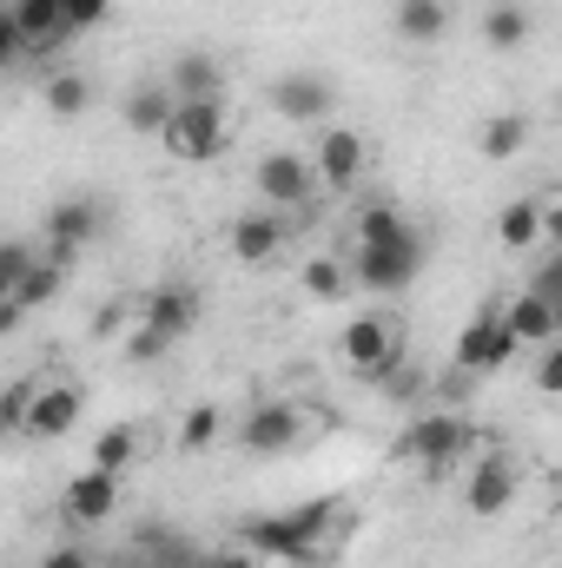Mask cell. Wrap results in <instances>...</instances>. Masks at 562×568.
I'll list each match as a JSON object with an SVG mask.
<instances>
[{
  "label": "cell",
  "instance_id": "obj_1",
  "mask_svg": "<svg viewBox=\"0 0 562 568\" xmlns=\"http://www.w3.org/2000/svg\"><path fill=\"white\" fill-rule=\"evenodd\" d=\"M331 503H298V509H284V516H252L239 536H245V549L252 556H279V562H318V542H324V529H331Z\"/></svg>",
  "mask_w": 562,
  "mask_h": 568
},
{
  "label": "cell",
  "instance_id": "obj_2",
  "mask_svg": "<svg viewBox=\"0 0 562 568\" xmlns=\"http://www.w3.org/2000/svg\"><path fill=\"white\" fill-rule=\"evenodd\" d=\"M232 140V126H225V106L219 100H179V113H172V126H165V152L172 159H185V165H205V159H219Z\"/></svg>",
  "mask_w": 562,
  "mask_h": 568
},
{
  "label": "cell",
  "instance_id": "obj_3",
  "mask_svg": "<svg viewBox=\"0 0 562 568\" xmlns=\"http://www.w3.org/2000/svg\"><path fill=\"white\" fill-rule=\"evenodd\" d=\"M516 351H523V337L510 331V317H503V311H476V317L456 331V371H470V377L503 371Z\"/></svg>",
  "mask_w": 562,
  "mask_h": 568
},
{
  "label": "cell",
  "instance_id": "obj_4",
  "mask_svg": "<svg viewBox=\"0 0 562 568\" xmlns=\"http://www.w3.org/2000/svg\"><path fill=\"white\" fill-rule=\"evenodd\" d=\"M338 351H344V364L358 371V377H391V364H398V317H378V311H364V317H351L344 324V337H338Z\"/></svg>",
  "mask_w": 562,
  "mask_h": 568
},
{
  "label": "cell",
  "instance_id": "obj_5",
  "mask_svg": "<svg viewBox=\"0 0 562 568\" xmlns=\"http://www.w3.org/2000/svg\"><path fill=\"white\" fill-rule=\"evenodd\" d=\"M470 443H476V429L463 424L456 410H430V417H418V424L404 429V456H411V463H423V469L456 463Z\"/></svg>",
  "mask_w": 562,
  "mask_h": 568
},
{
  "label": "cell",
  "instance_id": "obj_6",
  "mask_svg": "<svg viewBox=\"0 0 562 568\" xmlns=\"http://www.w3.org/2000/svg\"><path fill=\"white\" fill-rule=\"evenodd\" d=\"M252 179H259V199H265V205H279V212L304 205V199L318 192V165H311L304 152H265Z\"/></svg>",
  "mask_w": 562,
  "mask_h": 568
},
{
  "label": "cell",
  "instance_id": "obj_7",
  "mask_svg": "<svg viewBox=\"0 0 562 568\" xmlns=\"http://www.w3.org/2000/svg\"><path fill=\"white\" fill-rule=\"evenodd\" d=\"M423 265V239H398V245H358V284H371V291H404V284L418 278Z\"/></svg>",
  "mask_w": 562,
  "mask_h": 568
},
{
  "label": "cell",
  "instance_id": "obj_8",
  "mask_svg": "<svg viewBox=\"0 0 562 568\" xmlns=\"http://www.w3.org/2000/svg\"><path fill=\"white\" fill-rule=\"evenodd\" d=\"M331 80L324 73H279L272 80V113L279 120H291V126H318L324 113H331Z\"/></svg>",
  "mask_w": 562,
  "mask_h": 568
},
{
  "label": "cell",
  "instance_id": "obj_9",
  "mask_svg": "<svg viewBox=\"0 0 562 568\" xmlns=\"http://www.w3.org/2000/svg\"><path fill=\"white\" fill-rule=\"evenodd\" d=\"M510 496H516V463L510 456H476V469L463 483V509L470 516H503Z\"/></svg>",
  "mask_w": 562,
  "mask_h": 568
},
{
  "label": "cell",
  "instance_id": "obj_10",
  "mask_svg": "<svg viewBox=\"0 0 562 568\" xmlns=\"http://www.w3.org/2000/svg\"><path fill=\"white\" fill-rule=\"evenodd\" d=\"M60 509H67V523H107L113 509H120V476L113 469H80L73 483H67V496H60Z\"/></svg>",
  "mask_w": 562,
  "mask_h": 568
},
{
  "label": "cell",
  "instance_id": "obj_11",
  "mask_svg": "<svg viewBox=\"0 0 562 568\" xmlns=\"http://www.w3.org/2000/svg\"><path fill=\"white\" fill-rule=\"evenodd\" d=\"M364 159H371V145L358 140L351 126H318V152H311L318 185H351L364 172Z\"/></svg>",
  "mask_w": 562,
  "mask_h": 568
},
{
  "label": "cell",
  "instance_id": "obj_12",
  "mask_svg": "<svg viewBox=\"0 0 562 568\" xmlns=\"http://www.w3.org/2000/svg\"><path fill=\"white\" fill-rule=\"evenodd\" d=\"M73 424H80V390H73V384H40L33 404H27V429H20V436H33V443H60Z\"/></svg>",
  "mask_w": 562,
  "mask_h": 568
},
{
  "label": "cell",
  "instance_id": "obj_13",
  "mask_svg": "<svg viewBox=\"0 0 562 568\" xmlns=\"http://www.w3.org/2000/svg\"><path fill=\"white\" fill-rule=\"evenodd\" d=\"M298 436H304V417H298L291 404H259V410L245 417V429H239V443H245L252 456H284Z\"/></svg>",
  "mask_w": 562,
  "mask_h": 568
},
{
  "label": "cell",
  "instance_id": "obj_14",
  "mask_svg": "<svg viewBox=\"0 0 562 568\" xmlns=\"http://www.w3.org/2000/svg\"><path fill=\"white\" fill-rule=\"evenodd\" d=\"M172 113H179V93H172L165 80H145V87H133V93H127V106H120L127 133H145V140H165Z\"/></svg>",
  "mask_w": 562,
  "mask_h": 568
},
{
  "label": "cell",
  "instance_id": "obj_15",
  "mask_svg": "<svg viewBox=\"0 0 562 568\" xmlns=\"http://www.w3.org/2000/svg\"><path fill=\"white\" fill-rule=\"evenodd\" d=\"M279 245H284V225L272 212H239V219H232V258H239V265H272Z\"/></svg>",
  "mask_w": 562,
  "mask_h": 568
},
{
  "label": "cell",
  "instance_id": "obj_16",
  "mask_svg": "<svg viewBox=\"0 0 562 568\" xmlns=\"http://www.w3.org/2000/svg\"><path fill=\"white\" fill-rule=\"evenodd\" d=\"M47 239H53V252L93 245V239H100V205H93V199H60V205L47 212Z\"/></svg>",
  "mask_w": 562,
  "mask_h": 568
},
{
  "label": "cell",
  "instance_id": "obj_17",
  "mask_svg": "<svg viewBox=\"0 0 562 568\" xmlns=\"http://www.w3.org/2000/svg\"><path fill=\"white\" fill-rule=\"evenodd\" d=\"M140 317L152 324V331H165V337L179 344V337L192 331V317H199V297H192L185 284H159V291L140 304Z\"/></svg>",
  "mask_w": 562,
  "mask_h": 568
},
{
  "label": "cell",
  "instance_id": "obj_18",
  "mask_svg": "<svg viewBox=\"0 0 562 568\" xmlns=\"http://www.w3.org/2000/svg\"><path fill=\"white\" fill-rule=\"evenodd\" d=\"M496 239H503V252H530V245H543V239H550L543 199H510V205L496 212Z\"/></svg>",
  "mask_w": 562,
  "mask_h": 568
},
{
  "label": "cell",
  "instance_id": "obj_19",
  "mask_svg": "<svg viewBox=\"0 0 562 568\" xmlns=\"http://www.w3.org/2000/svg\"><path fill=\"white\" fill-rule=\"evenodd\" d=\"M179 100H219V87H225V73H219V60L212 53H179L172 60V73H159Z\"/></svg>",
  "mask_w": 562,
  "mask_h": 568
},
{
  "label": "cell",
  "instance_id": "obj_20",
  "mask_svg": "<svg viewBox=\"0 0 562 568\" xmlns=\"http://www.w3.org/2000/svg\"><path fill=\"white\" fill-rule=\"evenodd\" d=\"M7 13H13V27L27 33V47L67 40V7H60V0H7Z\"/></svg>",
  "mask_w": 562,
  "mask_h": 568
},
{
  "label": "cell",
  "instance_id": "obj_21",
  "mask_svg": "<svg viewBox=\"0 0 562 568\" xmlns=\"http://www.w3.org/2000/svg\"><path fill=\"white\" fill-rule=\"evenodd\" d=\"M503 317H510V331H516L523 344H556V304H550L543 291H523Z\"/></svg>",
  "mask_w": 562,
  "mask_h": 568
},
{
  "label": "cell",
  "instance_id": "obj_22",
  "mask_svg": "<svg viewBox=\"0 0 562 568\" xmlns=\"http://www.w3.org/2000/svg\"><path fill=\"white\" fill-rule=\"evenodd\" d=\"M476 152H483V159H496V165H510L516 152H530V120H523V113H496V120H483Z\"/></svg>",
  "mask_w": 562,
  "mask_h": 568
},
{
  "label": "cell",
  "instance_id": "obj_23",
  "mask_svg": "<svg viewBox=\"0 0 562 568\" xmlns=\"http://www.w3.org/2000/svg\"><path fill=\"white\" fill-rule=\"evenodd\" d=\"M483 40H490L496 53H516V47L530 40V7H516V0H496V7L483 13Z\"/></svg>",
  "mask_w": 562,
  "mask_h": 568
},
{
  "label": "cell",
  "instance_id": "obj_24",
  "mask_svg": "<svg viewBox=\"0 0 562 568\" xmlns=\"http://www.w3.org/2000/svg\"><path fill=\"white\" fill-rule=\"evenodd\" d=\"M40 100L60 113V120H80L87 106H93V87L80 80V73H47V87H40Z\"/></svg>",
  "mask_w": 562,
  "mask_h": 568
},
{
  "label": "cell",
  "instance_id": "obj_25",
  "mask_svg": "<svg viewBox=\"0 0 562 568\" xmlns=\"http://www.w3.org/2000/svg\"><path fill=\"white\" fill-rule=\"evenodd\" d=\"M443 27H450L443 0H398V33L404 40H436Z\"/></svg>",
  "mask_w": 562,
  "mask_h": 568
},
{
  "label": "cell",
  "instance_id": "obj_26",
  "mask_svg": "<svg viewBox=\"0 0 562 568\" xmlns=\"http://www.w3.org/2000/svg\"><path fill=\"white\" fill-rule=\"evenodd\" d=\"M133 449H140V436H133V424H107L100 436H93V469H127L133 463Z\"/></svg>",
  "mask_w": 562,
  "mask_h": 568
},
{
  "label": "cell",
  "instance_id": "obj_27",
  "mask_svg": "<svg viewBox=\"0 0 562 568\" xmlns=\"http://www.w3.org/2000/svg\"><path fill=\"white\" fill-rule=\"evenodd\" d=\"M398 239H411V225H404L398 205H371V212H358V245H398Z\"/></svg>",
  "mask_w": 562,
  "mask_h": 568
},
{
  "label": "cell",
  "instance_id": "obj_28",
  "mask_svg": "<svg viewBox=\"0 0 562 568\" xmlns=\"http://www.w3.org/2000/svg\"><path fill=\"white\" fill-rule=\"evenodd\" d=\"M351 284H358V272H344L338 258H311V265H304V291H311L318 304H338Z\"/></svg>",
  "mask_w": 562,
  "mask_h": 568
},
{
  "label": "cell",
  "instance_id": "obj_29",
  "mask_svg": "<svg viewBox=\"0 0 562 568\" xmlns=\"http://www.w3.org/2000/svg\"><path fill=\"white\" fill-rule=\"evenodd\" d=\"M60 278H67V265H60V258H47V265H33V272H27V284H20V291H7V297H20V304L33 311V304L60 297Z\"/></svg>",
  "mask_w": 562,
  "mask_h": 568
},
{
  "label": "cell",
  "instance_id": "obj_30",
  "mask_svg": "<svg viewBox=\"0 0 562 568\" xmlns=\"http://www.w3.org/2000/svg\"><path fill=\"white\" fill-rule=\"evenodd\" d=\"M212 436H219V410H212V404H199V410H185V424H179V449H185V456H199V449H212Z\"/></svg>",
  "mask_w": 562,
  "mask_h": 568
},
{
  "label": "cell",
  "instance_id": "obj_31",
  "mask_svg": "<svg viewBox=\"0 0 562 568\" xmlns=\"http://www.w3.org/2000/svg\"><path fill=\"white\" fill-rule=\"evenodd\" d=\"M165 351H172V337H165V331H152V324H133V337H127V357H133V364H152V357H165Z\"/></svg>",
  "mask_w": 562,
  "mask_h": 568
},
{
  "label": "cell",
  "instance_id": "obj_32",
  "mask_svg": "<svg viewBox=\"0 0 562 568\" xmlns=\"http://www.w3.org/2000/svg\"><path fill=\"white\" fill-rule=\"evenodd\" d=\"M27 272H33V252H27V245H7V252H0V291H20Z\"/></svg>",
  "mask_w": 562,
  "mask_h": 568
},
{
  "label": "cell",
  "instance_id": "obj_33",
  "mask_svg": "<svg viewBox=\"0 0 562 568\" xmlns=\"http://www.w3.org/2000/svg\"><path fill=\"white\" fill-rule=\"evenodd\" d=\"M60 7H67V33H87L107 20V0H60Z\"/></svg>",
  "mask_w": 562,
  "mask_h": 568
},
{
  "label": "cell",
  "instance_id": "obj_34",
  "mask_svg": "<svg viewBox=\"0 0 562 568\" xmlns=\"http://www.w3.org/2000/svg\"><path fill=\"white\" fill-rule=\"evenodd\" d=\"M536 390L562 397V337H556V344H543V364H536Z\"/></svg>",
  "mask_w": 562,
  "mask_h": 568
},
{
  "label": "cell",
  "instance_id": "obj_35",
  "mask_svg": "<svg viewBox=\"0 0 562 568\" xmlns=\"http://www.w3.org/2000/svg\"><path fill=\"white\" fill-rule=\"evenodd\" d=\"M530 291H543L550 304H562V258H550V265H543V272L530 278Z\"/></svg>",
  "mask_w": 562,
  "mask_h": 568
},
{
  "label": "cell",
  "instance_id": "obj_36",
  "mask_svg": "<svg viewBox=\"0 0 562 568\" xmlns=\"http://www.w3.org/2000/svg\"><path fill=\"white\" fill-rule=\"evenodd\" d=\"M40 568H93V562H87L80 549H53V556H47V562H40Z\"/></svg>",
  "mask_w": 562,
  "mask_h": 568
},
{
  "label": "cell",
  "instance_id": "obj_37",
  "mask_svg": "<svg viewBox=\"0 0 562 568\" xmlns=\"http://www.w3.org/2000/svg\"><path fill=\"white\" fill-rule=\"evenodd\" d=\"M212 568H259V562H252V549H225V556H212Z\"/></svg>",
  "mask_w": 562,
  "mask_h": 568
},
{
  "label": "cell",
  "instance_id": "obj_38",
  "mask_svg": "<svg viewBox=\"0 0 562 568\" xmlns=\"http://www.w3.org/2000/svg\"><path fill=\"white\" fill-rule=\"evenodd\" d=\"M543 219H550V239L562 245V199H556V205H543Z\"/></svg>",
  "mask_w": 562,
  "mask_h": 568
},
{
  "label": "cell",
  "instance_id": "obj_39",
  "mask_svg": "<svg viewBox=\"0 0 562 568\" xmlns=\"http://www.w3.org/2000/svg\"><path fill=\"white\" fill-rule=\"evenodd\" d=\"M556 337H562V304H556Z\"/></svg>",
  "mask_w": 562,
  "mask_h": 568
}]
</instances>
